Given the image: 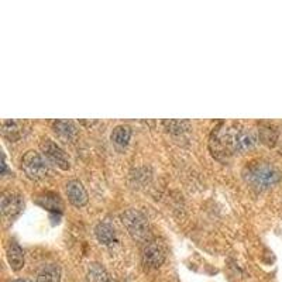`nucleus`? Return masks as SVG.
Instances as JSON below:
<instances>
[{
  "label": "nucleus",
  "mask_w": 282,
  "mask_h": 282,
  "mask_svg": "<svg viewBox=\"0 0 282 282\" xmlns=\"http://www.w3.org/2000/svg\"><path fill=\"white\" fill-rule=\"evenodd\" d=\"M121 222L134 240L145 242L150 237V233H151L150 223L142 212L137 209H129L121 214Z\"/></svg>",
  "instance_id": "3"
},
{
  "label": "nucleus",
  "mask_w": 282,
  "mask_h": 282,
  "mask_svg": "<svg viewBox=\"0 0 282 282\" xmlns=\"http://www.w3.org/2000/svg\"><path fill=\"white\" fill-rule=\"evenodd\" d=\"M37 282H61V267L58 264H48L41 268Z\"/></svg>",
  "instance_id": "13"
},
{
  "label": "nucleus",
  "mask_w": 282,
  "mask_h": 282,
  "mask_svg": "<svg viewBox=\"0 0 282 282\" xmlns=\"http://www.w3.org/2000/svg\"><path fill=\"white\" fill-rule=\"evenodd\" d=\"M52 127L57 134H60L62 139L65 140H75L76 134H78V130L75 127V124L72 121L68 120H55L52 123Z\"/></svg>",
  "instance_id": "11"
},
{
  "label": "nucleus",
  "mask_w": 282,
  "mask_h": 282,
  "mask_svg": "<svg viewBox=\"0 0 282 282\" xmlns=\"http://www.w3.org/2000/svg\"><path fill=\"white\" fill-rule=\"evenodd\" d=\"M20 123L14 120L3 121V134L7 136L11 140H16L20 137V129H19Z\"/></svg>",
  "instance_id": "16"
},
{
  "label": "nucleus",
  "mask_w": 282,
  "mask_h": 282,
  "mask_svg": "<svg viewBox=\"0 0 282 282\" xmlns=\"http://www.w3.org/2000/svg\"><path fill=\"white\" fill-rule=\"evenodd\" d=\"M111 141L117 145V147H126L129 144L131 139V129L129 126H116L111 131Z\"/></svg>",
  "instance_id": "14"
},
{
  "label": "nucleus",
  "mask_w": 282,
  "mask_h": 282,
  "mask_svg": "<svg viewBox=\"0 0 282 282\" xmlns=\"http://www.w3.org/2000/svg\"><path fill=\"white\" fill-rule=\"evenodd\" d=\"M67 196L68 201L75 206V208H82L88 203V192L85 189L83 183L78 179H70L67 183Z\"/></svg>",
  "instance_id": "8"
},
{
  "label": "nucleus",
  "mask_w": 282,
  "mask_h": 282,
  "mask_svg": "<svg viewBox=\"0 0 282 282\" xmlns=\"http://www.w3.org/2000/svg\"><path fill=\"white\" fill-rule=\"evenodd\" d=\"M35 202L40 205L41 208L52 212V213H57V212L61 213L62 209H64V205H62L61 198L57 193H52V192H47V193L41 195V196L37 198V201Z\"/></svg>",
  "instance_id": "10"
},
{
  "label": "nucleus",
  "mask_w": 282,
  "mask_h": 282,
  "mask_svg": "<svg viewBox=\"0 0 282 282\" xmlns=\"http://www.w3.org/2000/svg\"><path fill=\"white\" fill-rule=\"evenodd\" d=\"M258 137H260V140H261V142H264V144L274 145L275 141H277V131L271 129V127H268V126H265V127H261V129L258 130Z\"/></svg>",
  "instance_id": "17"
},
{
  "label": "nucleus",
  "mask_w": 282,
  "mask_h": 282,
  "mask_svg": "<svg viewBox=\"0 0 282 282\" xmlns=\"http://www.w3.org/2000/svg\"><path fill=\"white\" fill-rule=\"evenodd\" d=\"M164 126H168V130L175 131V133H182L183 130H186V126L189 124L188 121H179V120H170V121H162Z\"/></svg>",
  "instance_id": "18"
},
{
  "label": "nucleus",
  "mask_w": 282,
  "mask_h": 282,
  "mask_svg": "<svg viewBox=\"0 0 282 282\" xmlns=\"http://www.w3.org/2000/svg\"><path fill=\"white\" fill-rule=\"evenodd\" d=\"M95 234L99 243L105 246H111L116 243V232L109 223H99L95 229Z\"/></svg>",
  "instance_id": "12"
},
{
  "label": "nucleus",
  "mask_w": 282,
  "mask_h": 282,
  "mask_svg": "<svg viewBox=\"0 0 282 282\" xmlns=\"http://www.w3.org/2000/svg\"><path fill=\"white\" fill-rule=\"evenodd\" d=\"M165 261V251L157 242H150L142 251V262L148 268H160Z\"/></svg>",
  "instance_id": "7"
},
{
  "label": "nucleus",
  "mask_w": 282,
  "mask_h": 282,
  "mask_svg": "<svg viewBox=\"0 0 282 282\" xmlns=\"http://www.w3.org/2000/svg\"><path fill=\"white\" fill-rule=\"evenodd\" d=\"M24 208V201L21 198L20 193L13 191L4 192L1 195V201H0V209L1 214L7 219L16 217Z\"/></svg>",
  "instance_id": "6"
},
{
  "label": "nucleus",
  "mask_w": 282,
  "mask_h": 282,
  "mask_svg": "<svg viewBox=\"0 0 282 282\" xmlns=\"http://www.w3.org/2000/svg\"><path fill=\"white\" fill-rule=\"evenodd\" d=\"M40 150L42 152V155L48 161L55 164L57 167H60L61 170H70V157L67 155V152L64 151L55 141L51 140L48 137L42 139L40 141Z\"/></svg>",
  "instance_id": "5"
},
{
  "label": "nucleus",
  "mask_w": 282,
  "mask_h": 282,
  "mask_svg": "<svg viewBox=\"0 0 282 282\" xmlns=\"http://www.w3.org/2000/svg\"><path fill=\"white\" fill-rule=\"evenodd\" d=\"M13 282H31L29 280H17V281H13Z\"/></svg>",
  "instance_id": "19"
},
{
  "label": "nucleus",
  "mask_w": 282,
  "mask_h": 282,
  "mask_svg": "<svg viewBox=\"0 0 282 282\" xmlns=\"http://www.w3.org/2000/svg\"><path fill=\"white\" fill-rule=\"evenodd\" d=\"M223 144L234 151H246L252 148L257 141H258V134L257 131L251 127L246 129H226L222 134Z\"/></svg>",
  "instance_id": "2"
},
{
  "label": "nucleus",
  "mask_w": 282,
  "mask_h": 282,
  "mask_svg": "<svg viewBox=\"0 0 282 282\" xmlns=\"http://www.w3.org/2000/svg\"><path fill=\"white\" fill-rule=\"evenodd\" d=\"M246 179L257 188H270L281 181V172L268 162H257L247 167L244 172Z\"/></svg>",
  "instance_id": "1"
},
{
  "label": "nucleus",
  "mask_w": 282,
  "mask_h": 282,
  "mask_svg": "<svg viewBox=\"0 0 282 282\" xmlns=\"http://www.w3.org/2000/svg\"><path fill=\"white\" fill-rule=\"evenodd\" d=\"M21 170L30 179H41L48 174V167L40 152L30 150L21 158Z\"/></svg>",
  "instance_id": "4"
},
{
  "label": "nucleus",
  "mask_w": 282,
  "mask_h": 282,
  "mask_svg": "<svg viewBox=\"0 0 282 282\" xmlns=\"http://www.w3.org/2000/svg\"><path fill=\"white\" fill-rule=\"evenodd\" d=\"M6 257H7V262L13 271H20L24 267V251L19 246V243L10 242V244L7 246Z\"/></svg>",
  "instance_id": "9"
},
{
  "label": "nucleus",
  "mask_w": 282,
  "mask_h": 282,
  "mask_svg": "<svg viewBox=\"0 0 282 282\" xmlns=\"http://www.w3.org/2000/svg\"><path fill=\"white\" fill-rule=\"evenodd\" d=\"M88 281L89 282H110L106 270L99 264H92L88 272Z\"/></svg>",
  "instance_id": "15"
}]
</instances>
